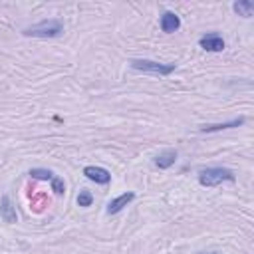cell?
<instances>
[{
	"mask_svg": "<svg viewBox=\"0 0 254 254\" xmlns=\"http://www.w3.org/2000/svg\"><path fill=\"white\" fill-rule=\"evenodd\" d=\"M133 198H135V192H123L121 196L109 200V204H107V214H117V212H119L123 206H127Z\"/></svg>",
	"mask_w": 254,
	"mask_h": 254,
	"instance_id": "52a82bcc",
	"label": "cell"
},
{
	"mask_svg": "<svg viewBox=\"0 0 254 254\" xmlns=\"http://www.w3.org/2000/svg\"><path fill=\"white\" fill-rule=\"evenodd\" d=\"M242 123H244V117H238V119H232V121H226V123L200 125V131H202V133H212V131H222V129H230V127H240Z\"/></svg>",
	"mask_w": 254,
	"mask_h": 254,
	"instance_id": "ba28073f",
	"label": "cell"
},
{
	"mask_svg": "<svg viewBox=\"0 0 254 254\" xmlns=\"http://www.w3.org/2000/svg\"><path fill=\"white\" fill-rule=\"evenodd\" d=\"M175 161H177V151L175 149H167V151H163L155 157V165L159 169H169L171 165H175Z\"/></svg>",
	"mask_w": 254,
	"mask_h": 254,
	"instance_id": "9c48e42d",
	"label": "cell"
},
{
	"mask_svg": "<svg viewBox=\"0 0 254 254\" xmlns=\"http://www.w3.org/2000/svg\"><path fill=\"white\" fill-rule=\"evenodd\" d=\"M179 28H181L179 16H177L175 12H163V16H161V30H163L165 34H173V32H177Z\"/></svg>",
	"mask_w": 254,
	"mask_h": 254,
	"instance_id": "8992f818",
	"label": "cell"
},
{
	"mask_svg": "<svg viewBox=\"0 0 254 254\" xmlns=\"http://www.w3.org/2000/svg\"><path fill=\"white\" fill-rule=\"evenodd\" d=\"M62 32H64V24L60 20H44L40 24L22 30L24 36H32V38H56Z\"/></svg>",
	"mask_w": 254,
	"mask_h": 254,
	"instance_id": "7a4b0ae2",
	"label": "cell"
},
{
	"mask_svg": "<svg viewBox=\"0 0 254 254\" xmlns=\"http://www.w3.org/2000/svg\"><path fill=\"white\" fill-rule=\"evenodd\" d=\"M232 10L242 18H250L254 14V2L252 0H238L232 4Z\"/></svg>",
	"mask_w": 254,
	"mask_h": 254,
	"instance_id": "8fae6325",
	"label": "cell"
},
{
	"mask_svg": "<svg viewBox=\"0 0 254 254\" xmlns=\"http://www.w3.org/2000/svg\"><path fill=\"white\" fill-rule=\"evenodd\" d=\"M83 175H85L89 181L97 183V185H107V183L111 181V173H109L107 169H103V167H95V165L85 167V169H83Z\"/></svg>",
	"mask_w": 254,
	"mask_h": 254,
	"instance_id": "5b68a950",
	"label": "cell"
},
{
	"mask_svg": "<svg viewBox=\"0 0 254 254\" xmlns=\"http://www.w3.org/2000/svg\"><path fill=\"white\" fill-rule=\"evenodd\" d=\"M28 175L32 179H40V181H52L54 179V173L50 169H30Z\"/></svg>",
	"mask_w": 254,
	"mask_h": 254,
	"instance_id": "7c38bea8",
	"label": "cell"
},
{
	"mask_svg": "<svg viewBox=\"0 0 254 254\" xmlns=\"http://www.w3.org/2000/svg\"><path fill=\"white\" fill-rule=\"evenodd\" d=\"M0 216L4 218V222H16V210H14V206H12V202H10V198L8 196H2V200H0Z\"/></svg>",
	"mask_w": 254,
	"mask_h": 254,
	"instance_id": "30bf717a",
	"label": "cell"
},
{
	"mask_svg": "<svg viewBox=\"0 0 254 254\" xmlns=\"http://www.w3.org/2000/svg\"><path fill=\"white\" fill-rule=\"evenodd\" d=\"M91 202H93V194H91L89 190H85V189L79 190V194H77V204L85 208V206H91Z\"/></svg>",
	"mask_w": 254,
	"mask_h": 254,
	"instance_id": "4fadbf2b",
	"label": "cell"
},
{
	"mask_svg": "<svg viewBox=\"0 0 254 254\" xmlns=\"http://www.w3.org/2000/svg\"><path fill=\"white\" fill-rule=\"evenodd\" d=\"M234 173L230 169H222V167H208V169H202L198 173V183L202 187H216L224 181L228 183H234Z\"/></svg>",
	"mask_w": 254,
	"mask_h": 254,
	"instance_id": "6da1fadb",
	"label": "cell"
},
{
	"mask_svg": "<svg viewBox=\"0 0 254 254\" xmlns=\"http://www.w3.org/2000/svg\"><path fill=\"white\" fill-rule=\"evenodd\" d=\"M129 64L137 71H147V73H157V75H169L177 67L175 64H159L153 60H131Z\"/></svg>",
	"mask_w": 254,
	"mask_h": 254,
	"instance_id": "3957f363",
	"label": "cell"
},
{
	"mask_svg": "<svg viewBox=\"0 0 254 254\" xmlns=\"http://www.w3.org/2000/svg\"><path fill=\"white\" fill-rule=\"evenodd\" d=\"M198 44H200V48L206 50V52H222V50H224V40H222V36L216 34V32H210V34L202 36V38L198 40Z\"/></svg>",
	"mask_w": 254,
	"mask_h": 254,
	"instance_id": "277c9868",
	"label": "cell"
},
{
	"mask_svg": "<svg viewBox=\"0 0 254 254\" xmlns=\"http://www.w3.org/2000/svg\"><path fill=\"white\" fill-rule=\"evenodd\" d=\"M52 190H54L56 194H62V192L65 190V183H64L62 177H56V175H54V179H52Z\"/></svg>",
	"mask_w": 254,
	"mask_h": 254,
	"instance_id": "5bb4252c",
	"label": "cell"
}]
</instances>
